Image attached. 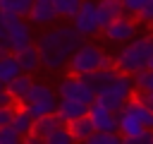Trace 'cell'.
Returning a JSON list of instances; mask_svg holds the SVG:
<instances>
[{
  "instance_id": "cell-1",
  "label": "cell",
  "mask_w": 153,
  "mask_h": 144,
  "mask_svg": "<svg viewBox=\"0 0 153 144\" xmlns=\"http://www.w3.org/2000/svg\"><path fill=\"white\" fill-rule=\"evenodd\" d=\"M84 43V36L74 29V26H57L50 29L45 34L38 36V55H41V65L48 70H62L67 67L72 53Z\"/></svg>"
},
{
  "instance_id": "cell-2",
  "label": "cell",
  "mask_w": 153,
  "mask_h": 144,
  "mask_svg": "<svg viewBox=\"0 0 153 144\" xmlns=\"http://www.w3.org/2000/svg\"><path fill=\"white\" fill-rule=\"evenodd\" d=\"M153 58V34H143L139 38H131L124 43V48L115 55V67L124 74H136L148 67V60Z\"/></svg>"
},
{
  "instance_id": "cell-3",
  "label": "cell",
  "mask_w": 153,
  "mask_h": 144,
  "mask_svg": "<svg viewBox=\"0 0 153 144\" xmlns=\"http://www.w3.org/2000/svg\"><path fill=\"white\" fill-rule=\"evenodd\" d=\"M110 65H115V60H110L98 46L84 41V43L72 53V58H69V62H67V70H69V74L86 77V74L98 72V70L110 67Z\"/></svg>"
},
{
  "instance_id": "cell-4",
  "label": "cell",
  "mask_w": 153,
  "mask_h": 144,
  "mask_svg": "<svg viewBox=\"0 0 153 144\" xmlns=\"http://www.w3.org/2000/svg\"><path fill=\"white\" fill-rule=\"evenodd\" d=\"M131 96H134V77H131V74L120 72V77H117V79H115L105 91H100V94L96 96V101H98L100 106H105L108 110L120 113V110H122V106H124Z\"/></svg>"
},
{
  "instance_id": "cell-5",
  "label": "cell",
  "mask_w": 153,
  "mask_h": 144,
  "mask_svg": "<svg viewBox=\"0 0 153 144\" xmlns=\"http://www.w3.org/2000/svg\"><path fill=\"white\" fill-rule=\"evenodd\" d=\"M24 108L38 120L43 115H53L57 110V94L48 86V84H41V82H33L26 101H24Z\"/></svg>"
},
{
  "instance_id": "cell-6",
  "label": "cell",
  "mask_w": 153,
  "mask_h": 144,
  "mask_svg": "<svg viewBox=\"0 0 153 144\" xmlns=\"http://www.w3.org/2000/svg\"><path fill=\"white\" fill-rule=\"evenodd\" d=\"M2 24H5V34H7V46L12 53L22 50V48H29L33 46V36H31V29L29 24L22 19V17H14V14H0Z\"/></svg>"
},
{
  "instance_id": "cell-7",
  "label": "cell",
  "mask_w": 153,
  "mask_h": 144,
  "mask_svg": "<svg viewBox=\"0 0 153 144\" xmlns=\"http://www.w3.org/2000/svg\"><path fill=\"white\" fill-rule=\"evenodd\" d=\"M57 96L60 98H72V101H79V103H86V106H91L96 101V91L86 84L84 77H76V74H67L60 82Z\"/></svg>"
},
{
  "instance_id": "cell-8",
  "label": "cell",
  "mask_w": 153,
  "mask_h": 144,
  "mask_svg": "<svg viewBox=\"0 0 153 144\" xmlns=\"http://www.w3.org/2000/svg\"><path fill=\"white\" fill-rule=\"evenodd\" d=\"M72 22H74L72 26H74L84 38L91 36V34H96V31H100V22H98V2L84 0L81 7H79V12H76V17H74Z\"/></svg>"
},
{
  "instance_id": "cell-9",
  "label": "cell",
  "mask_w": 153,
  "mask_h": 144,
  "mask_svg": "<svg viewBox=\"0 0 153 144\" xmlns=\"http://www.w3.org/2000/svg\"><path fill=\"white\" fill-rule=\"evenodd\" d=\"M105 38L108 41H115V43H129L131 38H136V22L131 17H120L115 22H110L105 29H103Z\"/></svg>"
},
{
  "instance_id": "cell-10",
  "label": "cell",
  "mask_w": 153,
  "mask_h": 144,
  "mask_svg": "<svg viewBox=\"0 0 153 144\" xmlns=\"http://www.w3.org/2000/svg\"><path fill=\"white\" fill-rule=\"evenodd\" d=\"M88 120L93 122V130L96 132H117V113L115 110H108L98 101H93L88 106Z\"/></svg>"
},
{
  "instance_id": "cell-11",
  "label": "cell",
  "mask_w": 153,
  "mask_h": 144,
  "mask_svg": "<svg viewBox=\"0 0 153 144\" xmlns=\"http://www.w3.org/2000/svg\"><path fill=\"white\" fill-rule=\"evenodd\" d=\"M55 115L62 120V125H69V122L88 115V106L86 103H79V101H72V98H60Z\"/></svg>"
},
{
  "instance_id": "cell-12",
  "label": "cell",
  "mask_w": 153,
  "mask_h": 144,
  "mask_svg": "<svg viewBox=\"0 0 153 144\" xmlns=\"http://www.w3.org/2000/svg\"><path fill=\"white\" fill-rule=\"evenodd\" d=\"M120 77V70L115 67V65H110V67H103V70H98V72H91V74H86L84 79H86V84L96 91V96L100 94V91H105L115 79Z\"/></svg>"
},
{
  "instance_id": "cell-13",
  "label": "cell",
  "mask_w": 153,
  "mask_h": 144,
  "mask_svg": "<svg viewBox=\"0 0 153 144\" xmlns=\"http://www.w3.org/2000/svg\"><path fill=\"white\" fill-rule=\"evenodd\" d=\"M120 17H124L122 0H100V2H98V22H100V31H103L110 22H115V19H120Z\"/></svg>"
},
{
  "instance_id": "cell-14",
  "label": "cell",
  "mask_w": 153,
  "mask_h": 144,
  "mask_svg": "<svg viewBox=\"0 0 153 144\" xmlns=\"http://www.w3.org/2000/svg\"><path fill=\"white\" fill-rule=\"evenodd\" d=\"M31 86H33V79H31V74H19V77H14L5 89L10 91V96H12V101L17 103V106H24V101H26V96H29V91H31Z\"/></svg>"
},
{
  "instance_id": "cell-15",
  "label": "cell",
  "mask_w": 153,
  "mask_h": 144,
  "mask_svg": "<svg viewBox=\"0 0 153 144\" xmlns=\"http://www.w3.org/2000/svg\"><path fill=\"white\" fill-rule=\"evenodd\" d=\"M122 110L131 113V115H134V118H136V120H139V122H141L146 130H151V132H153V110H151L148 106H143V103H141L136 96H131V98H129V101L122 106Z\"/></svg>"
},
{
  "instance_id": "cell-16",
  "label": "cell",
  "mask_w": 153,
  "mask_h": 144,
  "mask_svg": "<svg viewBox=\"0 0 153 144\" xmlns=\"http://www.w3.org/2000/svg\"><path fill=\"white\" fill-rule=\"evenodd\" d=\"M14 58H17L19 70H22L24 74H31V72H36V70L41 67V55H38V48H36V46H29V48L17 50Z\"/></svg>"
},
{
  "instance_id": "cell-17",
  "label": "cell",
  "mask_w": 153,
  "mask_h": 144,
  "mask_svg": "<svg viewBox=\"0 0 153 144\" xmlns=\"http://www.w3.org/2000/svg\"><path fill=\"white\" fill-rule=\"evenodd\" d=\"M117 132L122 134V137H136V134H143V132H148L131 113H127V110H120L117 113Z\"/></svg>"
},
{
  "instance_id": "cell-18",
  "label": "cell",
  "mask_w": 153,
  "mask_h": 144,
  "mask_svg": "<svg viewBox=\"0 0 153 144\" xmlns=\"http://www.w3.org/2000/svg\"><path fill=\"white\" fill-rule=\"evenodd\" d=\"M55 19H57V12L53 7V0L50 2H33L31 12H29V22L45 26V24H53Z\"/></svg>"
},
{
  "instance_id": "cell-19",
  "label": "cell",
  "mask_w": 153,
  "mask_h": 144,
  "mask_svg": "<svg viewBox=\"0 0 153 144\" xmlns=\"http://www.w3.org/2000/svg\"><path fill=\"white\" fill-rule=\"evenodd\" d=\"M33 122H36V118H33L24 106H17V110H14V120H12V130H14L17 134L26 137V134L33 132Z\"/></svg>"
},
{
  "instance_id": "cell-20",
  "label": "cell",
  "mask_w": 153,
  "mask_h": 144,
  "mask_svg": "<svg viewBox=\"0 0 153 144\" xmlns=\"http://www.w3.org/2000/svg\"><path fill=\"white\" fill-rule=\"evenodd\" d=\"M22 74V70H19V62H17V58H14V53H5L2 58H0V84L2 86H7L14 77H19Z\"/></svg>"
},
{
  "instance_id": "cell-21",
  "label": "cell",
  "mask_w": 153,
  "mask_h": 144,
  "mask_svg": "<svg viewBox=\"0 0 153 144\" xmlns=\"http://www.w3.org/2000/svg\"><path fill=\"white\" fill-rule=\"evenodd\" d=\"M33 7V0H0V14H14V17H29Z\"/></svg>"
},
{
  "instance_id": "cell-22",
  "label": "cell",
  "mask_w": 153,
  "mask_h": 144,
  "mask_svg": "<svg viewBox=\"0 0 153 144\" xmlns=\"http://www.w3.org/2000/svg\"><path fill=\"white\" fill-rule=\"evenodd\" d=\"M67 127H69V132L74 134V139H76L79 144H84V142H86V139L96 132V130H93V122L88 120V115H84V118H79V120L69 122Z\"/></svg>"
},
{
  "instance_id": "cell-23",
  "label": "cell",
  "mask_w": 153,
  "mask_h": 144,
  "mask_svg": "<svg viewBox=\"0 0 153 144\" xmlns=\"http://www.w3.org/2000/svg\"><path fill=\"white\" fill-rule=\"evenodd\" d=\"M60 125H62V120H60L55 113H53V115H43V118H38V120L33 122V132H31V134H38V137L45 139V137H48L53 130H57Z\"/></svg>"
},
{
  "instance_id": "cell-24",
  "label": "cell",
  "mask_w": 153,
  "mask_h": 144,
  "mask_svg": "<svg viewBox=\"0 0 153 144\" xmlns=\"http://www.w3.org/2000/svg\"><path fill=\"white\" fill-rule=\"evenodd\" d=\"M84 0H53V7L57 12V17H65V19H74L79 7H81Z\"/></svg>"
},
{
  "instance_id": "cell-25",
  "label": "cell",
  "mask_w": 153,
  "mask_h": 144,
  "mask_svg": "<svg viewBox=\"0 0 153 144\" xmlns=\"http://www.w3.org/2000/svg\"><path fill=\"white\" fill-rule=\"evenodd\" d=\"M45 144H79V142L74 139V134L69 132L67 125H60L57 130H53V132L45 137Z\"/></svg>"
},
{
  "instance_id": "cell-26",
  "label": "cell",
  "mask_w": 153,
  "mask_h": 144,
  "mask_svg": "<svg viewBox=\"0 0 153 144\" xmlns=\"http://www.w3.org/2000/svg\"><path fill=\"white\" fill-rule=\"evenodd\" d=\"M84 144H122L120 132H93Z\"/></svg>"
},
{
  "instance_id": "cell-27",
  "label": "cell",
  "mask_w": 153,
  "mask_h": 144,
  "mask_svg": "<svg viewBox=\"0 0 153 144\" xmlns=\"http://www.w3.org/2000/svg\"><path fill=\"white\" fill-rule=\"evenodd\" d=\"M134 89L136 91H153V70H141L134 74Z\"/></svg>"
},
{
  "instance_id": "cell-28",
  "label": "cell",
  "mask_w": 153,
  "mask_h": 144,
  "mask_svg": "<svg viewBox=\"0 0 153 144\" xmlns=\"http://www.w3.org/2000/svg\"><path fill=\"white\" fill-rule=\"evenodd\" d=\"M22 134H17L14 130H12V125L10 127H0V144H22Z\"/></svg>"
},
{
  "instance_id": "cell-29",
  "label": "cell",
  "mask_w": 153,
  "mask_h": 144,
  "mask_svg": "<svg viewBox=\"0 0 153 144\" xmlns=\"http://www.w3.org/2000/svg\"><path fill=\"white\" fill-rule=\"evenodd\" d=\"M14 110H17V103L12 106H2L0 108V127H10L12 120H14Z\"/></svg>"
},
{
  "instance_id": "cell-30",
  "label": "cell",
  "mask_w": 153,
  "mask_h": 144,
  "mask_svg": "<svg viewBox=\"0 0 153 144\" xmlns=\"http://www.w3.org/2000/svg\"><path fill=\"white\" fill-rule=\"evenodd\" d=\"M148 2H151V0H122V7H124V12H129V14L136 17Z\"/></svg>"
},
{
  "instance_id": "cell-31",
  "label": "cell",
  "mask_w": 153,
  "mask_h": 144,
  "mask_svg": "<svg viewBox=\"0 0 153 144\" xmlns=\"http://www.w3.org/2000/svg\"><path fill=\"white\" fill-rule=\"evenodd\" d=\"M122 144H153V132H143L136 137H122Z\"/></svg>"
},
{
  "instance_id": "cell-32",
  "label": "cell",
  "mask_w": 153,
  "mask_h": 144,
  "mask_svg": "<svg viewBox=\"0 0 153 144\" xmlns=\"http://www.w3.org/2000/svg\"><path fill=\"white\" fill-rule=\"evenodd\" d=\"M136 19H139V22H143V24H153V0H151V2H148V5L136 14Z\"/></svg>"
},
{
  "instance_id": "cell-33",
  "label": "cell",
  "mask_w": 153,
  "mask_h": 144,
  "mask_svg": "<svg viewBox=\"0 0 153 144\" xmlns=\"http://www.w3.org/2000/svg\"><path fill=\"white\" fill-rule=\"evenodd\" d=\"M134 96H136V98H139L143 106H148V108L153 110V91H136Z\"/></svg>"
},
{
  "instance_id": "cell-34",
  "label": "cell",
  "mask_w": 153,
  "mask_h": 144,
  "mask_svg": "<svg viewBox=\"0 0 153 144\" xmlns=\"http://www.w3.org/2000/svg\"><path fill=\"white\" fill-rule=\"evenodd\" d=\"M12 103H14V101H12L10 91H7L5 86H2V89H0V108H2V106H12Z\"/></svg>"
},
{
  "instance_id": "cell-35",
  "label": "cell",
  "mask_w": 153,
  "mask_h": 144,
  "mask_svg": "<svg viewBox=\"0 0 153 144\" xmlns=\"http://www.w3.org/2000/svg\"><path fill=\"white\" fill-rule=\"evenodd\" d=\"M22 144H45V139L38 137V134H26V137L22 139Z\"/></svg>"
},
{
  "instance_id": "cell-36",
  "label": "cell",
  "mask_w": 153,
  "mask_h": 144,
  "mask_svg": "<svg viewBox=\"0 0 153 144\" xmlns=\"http://www.w3.org/2000/svg\"><path fill=\"white\" fill-rule=\"evenodd\" d=\"M5 53H10V46H7V41H2V38H0V58H2Z\"/></svg>"
},
{
  "instance_id": "cell-37",
  "label": "cell",
  "mask_w": 153,
  "mask_h": 144,
  "mask_svg": "<svg viewBox=\"0 0 153 144\" xmlns=\"http://www.w3.org/2000/svg\"><path fill=\"white\" fill-rule=\"evenodd\" d=\"M146 70H153V58L148 60V67H146Z\"/></svg>"
},
{
  "instance_id": "cell-38",
  "label": "cell",
  "mask_w": 153,
  "mask_h": 144,
  "mask_svg": "<svg viewBox=\"0 0 153 144\" xmlns=\"http://www.w3.org/2000/svg\"><path fill=\"white\" fill-rule=\"evenodd\" d=\"M33 2H50V0H33Z\"/></svg>"
},
{
  "instance_id": "cell-39",
  "label": "cell",
  "mask_w": 153,
  "mask_h": 144,
  "mask_svg": "<svg viewBox=\"0 0 153 144\" xmlns=\"http://www.w3.org/2000/svg\"><path fill=\"white\" fill-rule=\"evenodd\" d=\"M0 89H2V84H0Z\"/></svg>"
}]
</instances>
